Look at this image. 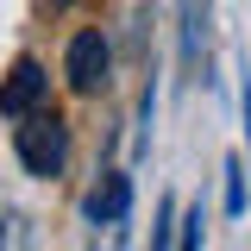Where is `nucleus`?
<instances>
[{
  "label": "nucleus",
  "mask_w": 251,
  "mask_h": 251,
  "mask_svg": "<svg viewBox=\"0 0 251 251\" xmlns=\"http://www.w3.org/2000/svg\"><path fill=\"white\" fill-rule=\"evenodd\" d=\"M82 214H88V226H126V214H132V176L126 170H100V182L82 201Z\"/></svg>",
  "instance_id": "nucleus-4"
},
{
  "label": "nucleus",
  "mask_w": 251,
  "mask_h": 251,
  "mask_svg": "<svg viewBox=\"0 0 251 251\" xmlns=\"http://www.w3.org/2000/svg\"><path fill=\"white\" fill-rule=\"evenodd\" d=\"M13 157H19V170L38 176V182H57L63 163H69V120L63 113H25V120H13Z\"/></svg>",
  "instance_id": "nucleus-1"
},
{
  "label": "nucleus",
  "mask_w": 251,
  "mask_h": 251,
  "mask_svg": "<svg viewBox=\"0 0 251 251\" xmlns=\"http://www.w3.org/2000/svg\"><path fill=\"white\" fill-rule=\"evenodd\" d=\"M201 226H207V214L195 207V214H188V232H176V239H182V245H201Z\"/></svg>",
  "instance_id": "nucleus-7"
},
{
  "label": "nucleus",
  "mask_w": 251,
  "mask_h": 251,
  "mask_svg": "<svg viewBox=\"0 0 251 251\" xmlns=\"http://www.w3.org/2000/svg\"><path fill=\"white\" fill-rule=\"evenodd\" d=\"M226 214H245V176H239V163H226Z\"/></svg>",
  "instance_id": "nucleus-6"
},
{
  "label": "nucleus",
  "mask_w": 251,
  "mask_h": 251,
  "mask_svg": "<svg viewBox=\"0 0 251 251\" xmlns=\"http://www.w3.org/2000/svg\"><path fill=\"white\" fill-rule=\"evenodd\" d=\"M50 6H75V0H50Z\"/></svg>",
  "instance_id": "nucleus-8"
},
{
  "label": "nucleus",
  "mask_w": 251,
  "mask_h": 251,
  "mask_svg": "<svg viewBox=\"0 0 251 251\" xmlns=\"http://www.w3.org/2000/svg\"><path fill=\"white\" fill-rule=\"evenodd\" d=\"M50 100V75L38 57H13V69L0 75V120H25Z\"/></svg>",
  "instance_id": "nucleus-3"
},
{
  "label": "nucleus",
  "mask_w": 251,
  "mask_h": 251,
  "mask_svg": "<svg viewBox=\"0 0 251 251\" xmlns=\"http://www.w3.org/2000/svg\"><path fill=\"white\" fill-rule=\"evenodd\" d=\"M201 44H207V0H182V63L201 69Z\"/></svg>",
  "instance_id": "nucleus-5"
},
{
  "label": "nucleus",
  "mask_w": 251,
  "mask_h": 251,
  "mask_svg": "<svg viewBox=\"0 0 251 251\" xmlns=\"http://www.w3.org/2000/svg\"><path fill=\"white\" fill-rule=\"evenodd\" d=\"M107 69H113L107 31H100V25L69 31V44H63V82H69V94H100V88H107Z\"/></svg>",
  "instance_id": "nucleus-2"
}]
</instances>
